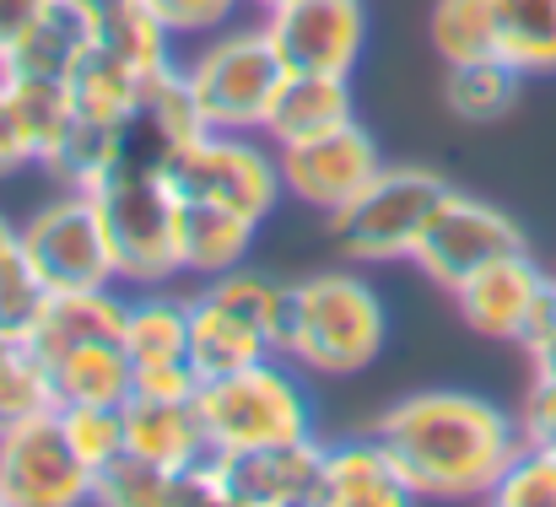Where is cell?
Segmentation results:
<instances>
[{
  "label": "cell",
  "instance_id": "cell-22",
  "mask_svg": "<svg viewBox=\"0 0 556 507\" xmlns=\"http://www.w3.org/2000/svg\"><path fill=\"white\" fill-rule=\"evenodd\" d=\"M125 356H130V372H147V367H185L189 362V297H174L168 287L130 292Z\"/></svg>",
  "mask_w": 556,
  "mask_h": 507
},
{
  "label": "cell",
  "instance_id": "cell-36",
  "mask_svg": "<svg viewBox=\"0 0 556 507\" xmlns=\"http://www.w3.org/2000/svg\"><path fill=\"white\" fill-rule=\"evenodd\" d=\"M49 308V287L33 276V265L16 254L0 265V340H33Z\"/></svg>",
  "mask_w": 556,
  "mask_h": 507
},
{
  "label": "cell",
  "instance_id": "cell-44",
  "mask_svg": "<svg viewBox=\"0 0 556 507\" xmlns=\"http://www.w3.org/2000/svg\"><path fill=\"white\" fill-rule=\"evenodd\" d=\"M65 5H76V11L87 16V22H98V16H103V11H114L119 0H65Z\"/></svg>",
  "mask_w": 556,
  "mask_h": 507
},
{
  "label": "cell",
  "instance_id": "cell-8",
  "mask_svg": "<svg viewBox=\"0 0 556 507\" xmlns=\"http://www.w3.org/2000/svg\"><path fill=\"white\" fill-rule=\"evenodd\" d=\"M16 249L33 265V276L49 292H81V287H119L114 270V249H109V227L103 211L87 189H60L33 205L16 221Z\"/></svg>",
  "mask_w": 556,
  "mask_h": 507
},
{
  "label": "cell",
  "instance_id": "cell-37",
  "mask_svg": "<svg viewBox=\"0 0 556 507\" xmlns=\"http://www.w3.org/2000/svg\"><path fill=\"white\" fill-rule=\"evenodd\" d=\"M147 5L163 16V27L179 43H200V38H211V33H222V27H232L254 11L249 0H147Z\"/></svg>",
  "mask_w": 556,
  "mask_h": 507
},
{
  "label": "cell",
  "instance_id": "cell-16",
  "mask_svg": "<svg viewBox=\"0 0 556 507\" xmlns=\"http://www.w3.org/2000/svg\"><path fill=\"white\" fill-rule=\"evenodd\" d=\"M125 443H130V454H141V459H152L174 476H189L194 465L211 459V438H205L194 394L189 400L130 394L125 400Z\"/></svg>",
  "mask_w": 556,
  "mask_h": 507
},
{
  "label": "cell",
  "instance_id": "cell-21",
  "mask_svg": "<svg viewBox=\"0 0 556 507\" xmlns=\"http://www.w3.org/2000/svg\"><path fill=\"white\" fill-rule=\"evenodd\" d=\"M92 43L103 54H114L119 65H130L141 81H157V76L179 71V49H185L147 0H119L114 11H103L92 22Z\"/></svg>",
  "mask_w": 556,
  "mask_h": 507
},
{
  "label": "cell",
  "instance_id": "cell-17",
  "mask_svg": "<svg viewBox=\"0 0 556 507\" xmlns=\"http://www.w3.org/2000/svg\"><path fill=\"white\" fill-rule=\"evenodd\" d=\"M416 503L410 481L400 476L394 454L378 432L325 443V507H405Z\"/></svg>",
  "mask_w": 556,
  "mask_h": 507
},
{
  "label": "cell",
  "instance_id": "cell-43",
  "mask_svg": "<svg viewBox=\"0 0 556 507\" xmlns=\"http://www.w3.org/2000/svg\"><path fill=\"white\" fill-rule=\"evenodd\" d=\"M16 254H22V249H16V221L0 211V265H5V259H16Z\"/></svg>",
  "mask_w": 556,
  "mask_h": 507
},
{
  "label": "cell",
  "instance_id": "cell-32",
  "mask_svg": "<svg viewBox=\"0 0 556 507\" xmlns=\"http://www.w3.org/2000/svg\"><path fill=\"white\" fill-rule=\"evenodd\" d=\"M427 33H432V49H438L443 65L497 54V38H492V0H432Z\"/></svg>",
  "mask_w": 556,
  "mask_h": 507
},
{
  "label": "cell",
  "instance_id": "cell-6",
  "mask_svg": "<svg viewBox=\"0 0 556 507\" xmlns=\"http://www.w3.org/2000/svg\"><path fill=\"white\" fill-rule=\"evenodd\" d=\"M448 189L454 183L443 173L416 168V163H394V168L383 163V173L372 178L352 205H341L336 216H325L341 259L346 265H363V270H372V265H410L416 238H421L427 216L443 205Z\"/></svg>",
  "mask_w": 556,
  "mask_h": 507
},
{
  "label": "cell",
  "instance_id": "cell-30",
  "mask_svg": "<svg viewBox=\"0 0 556 507\" xmlns=\"http://www.w3.org/2000/svg\"><path fill=\"white\" fill-rule=\"evenodd\" d=\"M98 507H179L185 497V476L141 459V454H119L109 470H98V492H92Z\"/></svg>",
  "mask_w": 556,
  "mask_h": 507
},
{
  "label": "cell",
  "instance_id": "cell-42",
  "mask_svg": "<svg viewBox=\"0 0 556 507\" xmlns=\"http://www.w3.org/2000/svg\"><path fill=\"white\" fill-rule=\"evenodd\" d=\"M525 362H530L535 378H556V325L535 340V345H525Z\"/></svg>",
  "mask_w": 556,
  "mask_h": 507
},
{
  "label": "cell",
  "instance_id": "cell-13",
  "mask_svg": "<svg viewBox=\"0 0 556 507\" xmlns=\"http://www.w3.org/2000/svg\"><path fill=\"white\" fill-rule=\"evenodd\" d=\"M287 71L352 76L368 49V0H292L260 16Z\"/></svg>",
  "mask_w": 556,
  "mask_h": 507
},
{
  "label": "cell",
  "instance_id": "cell-26",
  "mask_svg": "<svg viewBox=\"0 0 556 507\" xmlns=\"http://www.w3.org/2000/svg\"><path fill=\"white\" fill-rule=\"evenodd\" d=\"M492 38L525 81L556 76V0H492Z\"/></svg>",
  "mask_w": 556,
  "mask_h": 507
},
{
  "label": "cell",
  "instance_id": "cell-7",
  "mask_svg": "<svg viewBox=\"0 0 556 507\" xmlns=\"http://www.w3.org/2000/svg\"><path fill=\"white\" fill-rule=\"evenodd\" d=\"M168 178L179 200H211L249 221H270L287 205L276 147L254 130H205L168 157Z\"/></svg>",
  "mask_w": 556,
  "mask_h": 507
},
{
  "label": "cell",
  "instance_id": "cell-39",
  "mask_svg": "<svg viewBox=\"0 0 556 507\" xmlns=\"http://www.w3.org/2000/svg\"><path fill=\"white\" fill-rule=\"evenodd\" d=\"M22 173H38V152H33V136L16 114V98L0 76V183L5 178H22Z\"/></svg>",
  "mask_w": 556,
  "mask_h": 507
},
{
  "label": "cell",
  "instance_id": "cell-35",
  "mask_svg": "<svg viewBox=\"0 0 556 507\" xmlns=\"http://www.w3.org/2000/svg\"><path fill=\"white\" fill-rule=\"evenodd\" d=\"M492 507H556V448H530L519 443V454L508 459V470L492 486Z\"/></svg>",
  "mask_w": 556,
  "mask_h": 507
},
{
  "label": "cell",
  "instance_id": "cell-33",
  "mask_svg": "<svg viewBox=\"0 0 556 507\" xmlns=\"http://www.w3.org/2000/svg\"><path fill=\"white\" fill-rule=\"evenodd\" d=\"M168 157L189 147L194 136H205V119H200V109H194V98H189V87L179 81V71H168V76H157L152 87H147V103H141V119H136Z\"/></svg>",
  "mask_w": 556,
  "mask_h": 507
},
{
  "label": "cell",
  "instance_id": "cell-3",
  "mask_svg": "<svg viewBox=\"0 0 556 507\" xmlns=\"http://www.w3.org/2000/svg\"><path fill=\"white\" fill-rule=\"evenodd\" d=\"M389 345V308L363 276V265L319 270L292 287V325L281 356L314 378H357L378 367Z\"/></svg>",
  "mask_w": 556,
  "mask_h": 507
},
{
  "label": "cell",
  "instance_id": "cell-28",
  "mask_svg": "<svg viewBox=\"0 0 556 507\" xmlns=\"http://www.w3.org/2000/svg\"><path fill=\"white\" fill-rule=\"evenodd\" d=\"M11 98H16V114L33 136V152H38V173L54 163V152L65 147L71 125H76V98H71V81L65 76H27V71H0Z\"/></svg>",
  "mask_w": 556,
  "mask_h": 507
},
{
  "label": "cell",
  "instance_id": "cell-4",
  "mask_svg": "<svg viewBox=\"0 0 556 507\" xmlns=\"http://www.w3.org/2000/svg\"><path fill=\"white\" fill-rule=\"evenodd\" d=\"M211 454H254L314 438V400L287 356H265L243 372L205 378L194 389Z\"/></svg>",
  "mask_w": 556,
  "mask_h": 507
},
{
  "label": "cell",
  "instance_id": "cell-9",
  "mask_svg": "<svg viewBox=\"0 0 556 507\" xmlns=\"http://www.w3.org/2000/svg\"><path fill=\"white\" fill-rule=\"evenodd\" d=\"M185 497L205 507H325V443L298 438L254 454H211L185 476Z\"/></svg>",
  "mask_w": 556,
  "mask_h": 507
},
{
  "label": "cell",
  "instance_id": "cell-12",
  "mask_svg": "<svg viewBox=\"0 0 556 507\" xmlns=\"http://www.w3.org/2000/svg\"><path fill=\"white\" fill-rule=\"evenodd\" d=\"M276 163H281V189L292 205H303L314 216H336L383 173V152L357 119H346L325 136L276 147Z\"/></svg>",
  "mask_w": 556,
  "mask_h": 507
},
{
  "label": "cell",
  "instance_id": "cell-34",
  "mask_svg": "<svg viewBox=\"0 0 556 507\" xmlns=\"http://www.w3.org/2000/svg\"><path fill=\"white\" fill-rule=\"evenodd\" d=\"M60 421H65V438L71 448L98 470H109L130 443H125V405H60Z\"/></svg>",
  "mask_w": 556,
  "mask_h": 507
},
{
  "label": "cell",
  "instance_id": "cell-25",
  "mask_svg": "<svg viewBox=\"0 0 556 507\" xmlns=\"http://www.w3.org/2000/svg\"><path fill=\"white\" fill-rule=\"evenodd\" d=\"M87 49H92V22H87L76 5L49 0V5H43V16L16 38V49L5 54V65H0V71L65 76V81H71V71L81 65V54H87Z\"/></svg>",
  "mask_w": 556,
  "mask_h": 507
},
{
  "label": "cell",
  "instance_id": "cell-38",
  "mask_svg": "<svg viewBox=\"0 0 556 507\" xmlns=\"http://www.w3.org/2000/svg\"><path fill=\"white\" fill-rule=\"evenodd\" d=\"M514 427H519V443L556 448V378H535L530 372V389L514 405Z\"/></svg>",
  "mask_w": 556,
  "mask_h": 507
},
{
  "label": "cell",
  "instance_id": "cell-2",
  "mask_svg": "<svg viewBox=\"0 0 556 507\" xmlns=\"http://www.w3.org/2000/svg\"><path fill=\"white\" fill-rule=\"evenodd\" d=\"M103 227H109V249H114V270L119 287L147 292V287H174L179 276V189L168 178V152L130 125L125 157L92 189Z\"/></svg>",
  "mask_w": 556,
  "mask_h": 507
},
{
  "label": "cell",
  "instance_id": "cell-45",
  "mask_svg": "<svg viewBox=\"0 0 556 507\" xmlns=\"http://www.w3.org/2000/svg\"><path fill=\"white\" fill-rule=\"evenodd\" d=\"M254 5V16H265V11H276V5H292V0H249Z\"/></svg>",
  "mask_w": 556,
  "mask_h": 507
},
{
  "label": "cell",
  "instance_id": "cell-20",
  "mask_svg": "<svg viewBox=\"0 0 556 507\" xmlns=\"http://www.w3.org/2000/svg\"><path fill=\"white\" fill-rule=\"evenodd\" d=\"M130 314V287H81V292H49V308L33 330L38 356H60L71 345H98V340H125Z\"/></svg>",
  "mask_w": 556,
  "mask_h": 507
},
{
  "label": "cell",
  "instance_id": "cell-40",
  "mask_svg": "<svg viewBox=\"0 0 556 507\" xmlns=\"http://www.w3.org/2000/svg\"><path fill=\"white\" fill-rule=\"evenodd\" d=\"M200 389V378H194V367H147V372H136V389L130 394H157V400H189Z\"/></svg>",
  "mask_w": 556,
  "mask_h": 507
},
{
  "label": "cell",
  "instance_id": "cell-23",
  "mask_svg": "<svg viewBox=\"0 0 556 507\" xmlns=\"http://www.w3.org/2000/svg\"><path fill=\"white\" fill-rule=\"evenodd\" d=\"M49 383L60 405H125L136 389L125 340H98V345H71L49 356Z\"/></svg>",
  "mask_w": 556,
  "mask_h": 507
},
{
  "label": "cell",
  "instance_id": "cell-19",
  "mask_svg": "<svg viewBox=\"0 0 556 507\" xmlns=\"http://www.w3.org/2000/svg\"><path fill=\"white\" fill-rule=\"evenodd\" d=\"M265 356H281L265 330H254L243 314L222 308L205 287L189 292V367L194 378H227V372H243Z\"/></svg>",
  "mask_w": 556,
  "mask_h": 507
},
{
  "label": "cell",
  "instance_id": "cell-31",
  "mask_svg": "<svg viewBox=\"0 0 556 507\" xmlns=\"http://www.w3.org/2000/svg\"><path fill=\"white\" fill-rule=\"evenodd\" d=\"M60 405L49 383V362L33 340H0V427Z\"/></svg>",
  "mask_w": 556,
  "mask_h": 507
},
{
  "label": "cell",
  "instance_id": "cell-18",
  "mask_svg": "<svg viewBox=\"0 0 556 507\" xmlns=\"http://www.w3.org/2000/svg\"><path fill=\"white\" fill-rule=\"evenodd\" d=\"M254 238H260V221H249L227 205H211V200H185V211H179V276L200 287V281H216V276L249 265Z\"/></svg>",
  "mask_w": 556,
  "mask_h": 507
},
{
  "label": "cell",
  "instance_id": "cell-46",
  "mask_svg": "<svg viewBox=\"0 0 556 507\" xmlns=\"http://www.w3.org/2000/svg\"><path fill=\"white\" fill-rule=\"evenodd\" d=\"M552 281H556V270H552Z\"/></svg>",
  "mask_w": 556,
  "mask_h": 507
},
{
  "label": "cell",
  "instance_id": "cell-14",
  "mask_svg": "<svg viewBox=\"0 0 556 507\" xmlns=\"http://www.w3.org/2000/svg\"><path fill=\"white\" fill-rule=\"evenodd\" d=\"M448 297H454L459 319L481 340L519 345V340L530 335L541 303L552 297V270H541L530 259V249H519V254H503V259L481 265L476 276H465Z\"/></svg>",
  "mask_w": 556,
  "mask_h": 507
},
{
  "label": "cell",
  "instance_id": "cell-27",
  "mask_svg": "<svg viewBox=\"0 0 556 507\" xmlns=\"http://www.w3.org/2000/svg\"><path fill=\"white\" fill-rule=\"evenodd\" d=\"M525 92V76L497 60V54H481V60H459L443 71V109L459 119V125H497Z\"/></svg>",
  "mask_w": 556,
  "mask_h": 507
},
{
  "label": "cell",
  "instance_id": "cell-1",
  "mask_svg": "<svg viewBox=\"0 0 556 507\" xmlns=\"http://www.w3.org/2000/svg\"><path fill=\"white\" fill-rule=\"evenodd\" d=\"M372 432L394 454L416 503H486L519 454L514 410L465 389L405 394L372 421Z\"/></svg>",
  "mask_w": 556,
  "mask_h": 507
},
{
  "label": "cell",
  "instance_id": "cell-24",
  "mask_svg": "<svg viewBox=\"0 0 556 507\" xmlns=\"http://www.w3.org/2000/svg\"><path fill=\"white\" fill-rule=\"evenodd\" d=\"M147 87L130 65H119L114 54H103L98 43L81 54V65L71 71V98H76V114L92 119V125H114V130H130L141 119V103H147Z\"/></svg>",
  "mask_w": 556,
  "mask_h": 507
},
{
  "label": "cell",
  "instance_id": "cell-41",
  "mask_svg": "<svg viewBox=\"0 0 556 507\" xmlns=\"http://www.w3.org/2000/svg\"><path fill=\"white\" fill-rule=\"evenodd\" d=\"M43 5H49V0H0V65H5V54L16 49V38L43 16Z\"/></svg>",
  "mask_w": 556,
  "mask_h": 507
},
{
  "label": "cell",
  "instance_id": "cell-29",
  "mask_svg": "<svg viewBox=\"0 0 556 507\" xmlns=\"http://www.w3.org/2000/svg\"><path fill=\"white\" fill-rule=\"evenodd\" d=\"M222 308H232V314H243L254 330H265L270 345L281 351V340H287V325H292V287L298 281H287V276H265V270H254V265H238V270H227V276H216V281H200Z\"/></svg>",
  "mask_w": 556,
  "mask_h": 507
},
{
  "label": "cell",
  "instance_id": "cell-5",
  "mask_svg": "<svg viewBox=\"0 0 556 507\" xmlns=\"http://www.w3.org/2000/svg\"><path fill=\"white\" fill-rule=\"evenodd\" d=\"M281 76H287V60L276 54L260 16L232 22V27L179 49V81L189 87L205 130H254L260 136Z\"/></svg>",
  "mask_w": 556,
  "mask_h": 507
},
{
  "label": "cell",
  "instance_id": "cell-10",
  "mask_svg": "<svg viewBox=\"0 0 556 507\" xmlns=\"http://www.w3.org/2000/svg\"><path fill=\"white\" fill-rule=\"evenodd\" d=\"M98 476L71 448L60 405L0 427V507H81Z\"/></svg>",
  "mask_w": 556,
  "mask_h": 507
},
{
  "label": "cell",
  "instance_id": "cell-11",
  "mask_svg": "<svg viewBox=\"0 0 556 507\" xmlns=\"http://www.w3.org/2000/svg\"><path fill=\"white\" fill-rule=\"evenodd\" d=\"M519 249H525V227H519L508 211H497V205L481 200V194L448 189L443 205L427 216L410 265H416L432 287L454 292L465 276H476L481 265H492V259H503V254H519Z\"/></svg>",
  "mask_w": 556,
  "mask_h": 507
},
{
  "label": "cell",
  "instance_id": "cell-15",
  "mask_svg": "<svg viewBox=\"0 0 556 507\" xmlns=\"http://www.w3.org/2000/svg\"><path fill=\"white\" fill-rule=\"evenodd\" d=\"M357 119V92H352V76H336V71H287L270 109H265V125L260 136L270 147H287V141H308V136H325L336 125Z\"/></svg>",
  "mask_w": 556,
  "mask_h": 507
}]
</instances>
